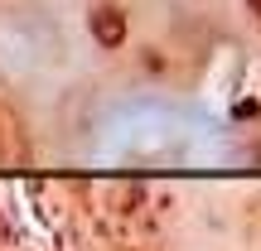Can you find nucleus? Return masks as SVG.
Instances as JSON below:
<instances>
[{"mask_svg":"<svg viewBox=\"0 0 261 251\" xmlns=\"http://www.w3.org/2000/svg\"><path fill=\"white\" fill-rule=\"evenodd\" d=\"M92 39H97L102 48H116V44L126 39V15H121L116 5H97V10H92Z\"/></svg>","mask_w":261,"mask_h":251,"instance_id":"obj_1","label":"nucleus"},{"mask_svg":"<svg viewBox=\"0 0 261 251\" xmlns=\"http://www.w3.org/2000/svg\"><path fill=\"white\" fill-rule=\"evenodd\" d=\"M247 5H252V15H261V0H247Z\"/></svg>","mask_w":261,"mask_h":251,"instance_id":"obj_2","label":"nucleus"}]
</instances>
